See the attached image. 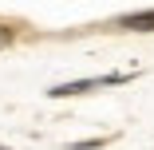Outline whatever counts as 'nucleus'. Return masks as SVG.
<instances>
[{"label": "nucleus", "mask_w": 154, "mask_h": 150, "mask_svg": "<svg viewBox=\"0 0 154 150\" xmlns=\"http://www.w3.org/2000/svg\"><path fill=\"white\" fill-rule=\"evenodd\" d=\"M115 83H127V75H103V79H75V83H55L51 87V99H67V95H83V91H95V87H115Z\"/></svg>", "instance_id": "1"}, {"label": "nucleus", "mask_w": 154, "mask_h": 150, "mask_svg": "<svg viewBox=\"0 0 154 150\" xmlns=\"http://www.w3.org/2000/svg\"><path fill=\"white\" fill-rule=\"evenodd\" d=\"M115 28H122V32H154V8L150 12H131V16H119Z\"/></svg>", "instance_id": "2"}, {"label": "nucleus", "mask_w": 154, "mask_h": 150, "mask_svg": "<svg viewBox=\"0 0 154 150\" xmlns=\"http://www.w3.org/2000/svg\"><path fill=\"white\" fill-rule=\"evenodd\" d=\"M8 44H12V28H4V24H0V51H4Z\"/></svg>", "instance_id": "3"}]
</instances>
